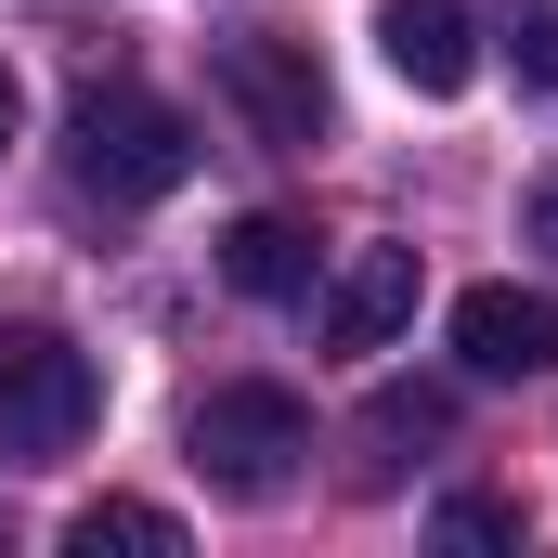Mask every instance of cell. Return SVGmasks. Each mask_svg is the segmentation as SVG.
Listing matches in <instances>:
<instances>
[{
  "mask_svg": "<svg viewBox=\"0 0 558 558\" xmlns=\"http://www.w3.org/2000/svg\"><path fill=\"white\" fill-rule=\"evenodd\" d=\"M65 169H78V195H105V208H156V195L195 182V118H182L169 92H143V78H105V92L65 105Z\"/></svg>",
  "mask_w": 558,
  "mask_h": 558,
  "instance_id": "cell-1",
  "label": "cell"
},
{
  "mask_svg": "<svg viewBox=\"0 0 558 558\" xmlns=\"http://www.w3.org/2000/svg\"><path fill=\"white\" fill-rule=\"evenodd\" d=\"M182 454H195V481H208V494L274 507L286 481L312 468V403H299V390H274V377H221V390L182 416Z\"/></svg>",
  "mask_w": 558,
  "mask_h": 558,
  "instance_id": "cell-2",
  "label": "cell"
},
{
  "mask_svg": "<svg viewBox=\"0 0 558 558\" xmlns=\"http://www.w3.org/2000/svg\"><path fill=\"white\" fill-rule=\"evenodd\" d=\"M105 416V377L52 325H0V454H78Z\"/></svg>",
  "mask_w": 558,
  "mask_h": 558,
  "instance_id": "cell-3",
  "label": "cell"
},
{
  "mask_svg": "<svg viewBox=\"0 0 558 558\" xmlns=\"http://www.w3.org/2000/svg\"><path fill=\"white\" fill-rule=\"evenodd\" d=\"M208 78H221V105L247 118L260 156H312L325 143V65H312V39H286V26H234L221 52H208Z\"/></svg>",
  "mask_w": 558,
  "mask_h": 558,
  "instance_id": "cell-4",
  "label": "cell"
},
{
  "mask_svg": "<svg viewBox=\"0 0 558 558\" xmlns=\"http://www.w3.org/2000/svg\"><path fill=\"white\" fill-rule=\"evenodd\" d=\"M416 299H428L416 247H351V260L325 274V299H312V338H325V351H390V338L416 325Z\"/></svg>",
  "mask_w": 558,
  "mask_h": 558,
  "instance_id": "cell-5",
  "label": "cell"
},
{
  "mask_svg": "<svg viewBox=\"0 0 558 558\" xmlns=\"http://www.w3.org/2000/svg\"><path fill=\"white\" fill-rule=\"evenodd\" d=\"M454 364L468 377H546L558 364V286H468L454 299Z\"/></svg>",
  "mask_w": 558,
  "mask_h": 558,
  "instance_id": "cell-6",
  "label": "cell"
},
{
  "mask_svg": "<svg viewBox=\"0 0 558 558\" xmlns=\"http://www.w3.org/2000/svg\"><path fill=\"white\" fill-rule=\"evenodd\" d=\"M377 39H390V65L416 78L428 105L481 78V26H468V0H377Z\"/></svg>",
  "mask_w": 558,
  "mask_h": 558,
  "instance_id": "cell-7",
  "label": "cell"
},
{
  "mask_svg": "<svg viewBox=\"0 0 558 558\" xmlns=\"http://www.w3.org/2000/svg\"><path fill=\"white\" fill-rule=\"evenodd\" d=\"M221 286H234V299H312V234H299L286 208H247V221L221 234Z\"/></svg>",
  "mask_w": 558,
  "mask_h": 558,
  "instance_id": "cell-8",
  "label": "cell"
},
{
  "mask_svg": "<svg viewBox=\"0 0 558 558\" xmlns=\"http://www.w3.org/2000/svg\"><path fill=\"white\" fill-rule=\"evenodd\" d=\"M65 546H78V558H105V546L169 558V546H182V520H169V507H143V494H105V507H78V520H65Z\"/></svg>",
  "mask_w": 558,
  "mask_h": 558,
  "instance_id": "cell-9",
  "label": "cell"
},
{
  "mask_svg": "<svg viewBox=\"0 0 558 558\" xmlns=\"http://www.w3.org/2000/svg\"><path fill=\"white\" fill-rule=\"evenodd\" d=\"M494 39H507L520 92H558V0H507V13H494Z\"/></svg>",
  "mask_w": 558,
  "mask_h": 558,
  "instance_id": "cell-10",
  "label": "cell"
},
{
  "mask_svg": "<svg viewBox=\"0 0 558 558\" xmlns=\"http://www.w3.org/2000/svg\"><path fill=\"white\" fill-rule=\"evenodd\" d=\"M454 428V390H377V441H441Z\"/></svg>",
  "mask_w": 558,
  "mask_h": 558,
  "instance_id": "cell-11",
  "label": "cell"
},
{
  "mask_svg": "<svg viewBox=\"0 0 558 558\" xmlns=\"http://www.w3.org/2000/svg\"><path fill=\"white\" fill-rule=\"evenodd\" d=\"M441 546H520V507H494V494H454V507H441Z\"/></svg>",
  "mask_w": 558,
  "mask_h": 558,
  "instance_id": "cell-12",
  "label": "cell"
},
{
  "mask_svg": "<svg viewBox=\"0 0 558 558\" xmlns=\"http://www.w3.org/2000/svg\"><path fill=\"white\" fill-rule=\"evenodd\" d=\"M520 234H533V247H546V260H558V169H546V182H533V195H520Z\"/></svg>",
  "mask_w": 558,
  "mask_h": 558,
  "instance_id": "cell-13",
  "label": "cell"
},
{
  "mask_svg": "<svg viewBox=\"0 0 558 558\" xmlns=\"http://www.w3.org/2000/svg\"><path fill=\"white\" fill-rule=\"evenodd\" d=\"M13 131H26V92H13V65H0V156H13Z\"/></svg>",
  "mask_w": 558,
  "mask_h": 558,
  "instance_id": "cell-14",
  "label": "cell"
}]
</instances>
